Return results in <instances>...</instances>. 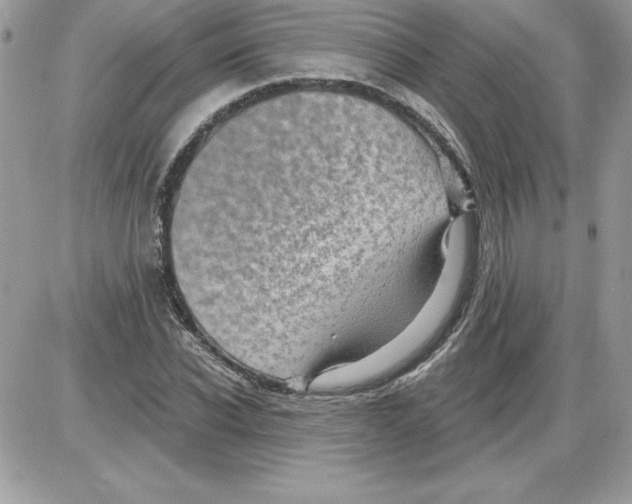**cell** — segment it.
Wrapping results in <instances>:
<instances>
[{
  "label": "cell",
  "instance_id": "obj_1",
  "mask_svg": "<svg viewBox=\"0 0 632 504\" xmlns=\"http://www.w3.org/2000/svg\"><path fill=\"white\" fill-rule=\"evenodd\" d=\"M471 248L469 224L461 216L451 229L446 259L437 285L414 320L374 353L321 373L312 381L310 389L329 392L366 384L387 376L419 353L443 327L458 302Z\"/></svg>",
  "mask_w": 632,
  "mask_h": 504
}]
</instances>
